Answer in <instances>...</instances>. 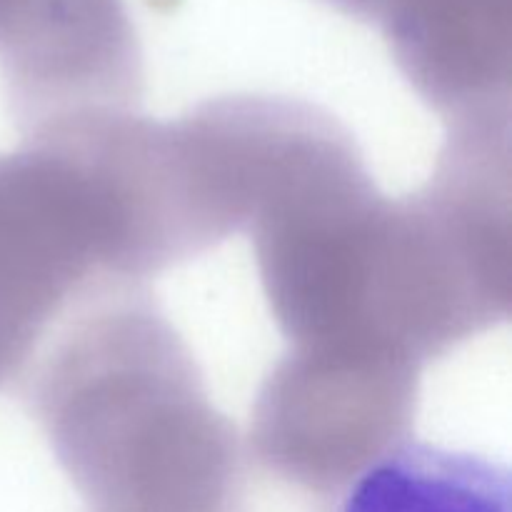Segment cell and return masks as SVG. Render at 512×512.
<instances>
[{"label":"cell","mask_w":512,"mask_h":512,"mask_svg":"<svg viewBox=\"0 0 512 512\" xmlns=\"http://www.w3.org/2000/svg\"><path fill=\"white\" fill-rule=\"evenodd\" d=\"M118 280H138V245L98 140L63 128L0 155V390L85 293Z\"/></svg>","instance_id":"7a4b0ae2"},{"label":"cell","mask_w":512,"mask_h":512,"mask_svg":"<svg viewBox=\"0 0 512 512\" xmlns=\"http://www.w3.org/2000/svg\"><path fill=\"white\" fill-rule=\"evenodd\" d=\"M20 380L30 415L93 512H223L240 438L138 283L85 293Z\"/></svg>","instance_id":"6da1fadb"},{"label":"cell","mask_w":512,"mask_h":512,"mask_svg":"<svg viewBox=\"0 0 512 512\" xmlns=\"http://www.w3.org/2000/svg\"><path fill=\"white\" fill-rule=\"evenodd\" d=\"M340 512H512L510 470L410 438L355 480Z\"/></svg>","instance_id":"277c9868"},{"label":"cell","mask_w":512,"mask_h":512,"mask_svg":"<svg viewBox=\"0 0 512 512\" xmlns=\"http://www.w3.org/2000/svg\"><path fill=\"white\" fill-rule=\"evenodd\" d=\"M0 70L25 138L135 113L143 60L120 0H0Z\"/></svg>","instance_id":"3957f363"},{"label":"cell","mask_w":512,"mask_h":512,"mask_svg":"<svg viewBox=\"0 0 512 512\" xmlns=\"http://www.w3.org/2000/svg\"><path fill=\"white\" fill-rule=\"evenodd\" d=\"M328 3L335 5L338 10H343V13L358 15V18L380 20V15L385 13L390 0H328Z\"/></svg>","instance_id":"5b68a950"}]
</instances>
